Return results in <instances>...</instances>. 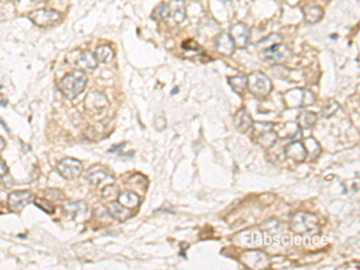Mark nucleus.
I'll return each mask as SVG.
<instances>
[{
  "mask_svg": "<svg viewBox=\"0 0 360 270\" xmlns=\"http://www.w3.org/2000/svg\"><path fill=\"white\" fill-rule=\"evenodd\" d=\"M257 48L263 59L273 64L282 63L291 57V50L282 44V39L279 34H270L269 36L261 40L257 44Z\"/></svg>",
  "mask_w": 360,
  "mask_h": 270,
  "instance_id": "f257e3e1",
  "label": "nucleus"
},
{
  "mask_svg": "<svg viewBox=\"0 0 360 270\" xmlns=\"http://www.w3.org/2000/svg\"><path fill=\"white\" fill-rule=\"evenodd\" d=\"M87 85V77L84 72L75 71L67 75L59 83V89L64 96L69 99H75L79 94L83 93Z\"/></svg>",
  "mask_w": 360,
  "mask_h": 270,
  "instance_id": "f03ea898",
  "label": "nucleus"
},
{
  "mask_svg": "<svg viewBox=\"0 0 360 270\" xmlns=\"http://www.w3.org/2000/svg\"><path fill=\"white\" fill-rule=\"evenodd\" d=\"M291 229L298 234H315L318 232V219L310 213H295L289 222Z\"/></svg>",
  "mask_w": 360,
  "mask_h": 270,
  "instance_id": "7ed1b4c3",
  "label": "nucleus"
},
{
  "mask_svg": "<svg viewBox=\"0 0 360 270\" xmlns=\"http://www.w3.org/2000/svg\"><path fill=\"white\" fill-rule=\"evenodd\" d=\"M233 241L242 247H258L263 246V245H272L273 238L268 234H263L260 231L248 229V231H243L235 234Z\"/></svg>",
  "mask_w": 360,
  "mask_h": 270,
  "instance_id": "20e7f679",
  "label": "nucleus"
},
{
  "mask_svg": "<svg viewBox=\"0 0 360 270\" xmlns=\"http://www.w3.org/2000/svg\"><path fill=\"white\" fill-rule=\"evenodd\" d=\"M248 89L256 97H266L273 89L272 81L263 72H254L248 77Z\"/></svg>",
  "mask_w": 360,
  "mask_h": 270,
  "instance_id": "39448f33",
  "label": "nucleus"
},
{
  "mask_svg": "<svg viewBox=\"0 0 360 270\" xmlns=\"http://www.w3.org/2000/svg\"><path fill=\"white\" fill-rule=\"evenodd\" d=\"M286 105L291 108L295 107H307L315 102V95L311 91L304 89H293L285 95Z\"/></svg>",
  "mask_w": 360,
  "mask_h": 270,
  "instance_id": "423d86ee",
  "label": "nucleus"
},
{
  "mask_svg": "<svg viewBox=\"0 0 360 270\" xmlns=\"http://www.w3.org/2000/svg\"><path fill=\"white\" fill-rule=\"evenodd\" d=\"M30 21L40 28H48L57 24L61 20V15L58 11L40 9L29 14Z\"/></svg>",
  "mask_w": 360,
  "mask_h": 270,
  "instance_id": "0eeeda50",
  "label": "nucleus"
},
{
  "mask_svg": "<svg viewBox=\"0 0 360 270\" xmlns=\"http://www.w3.org/2000/svg\"><path fill=\"white\" fill-rule=\"evenodd\" d=\"M57 168L60 176L66 180L76 179L77 177L81 176L83 170L81 162L72 158L63 159V160L58 164Z\"/></svg>",
  "mask_w": 360,
  "mask_h": 270,
  "instance_id": "6e6552de",
  "label": "nucleus"
},
{
  "mask_svg": "<svg viewBox=\"0 0 360 270\" xmlns=\"http://www.w3.org/2000/svg\"><path fill=\"white\" fill-rule=\"evenodd\" d=\"M242 260L251 269H266L269 265V257L260 250H248L242 254Z\"/></svg>",
  "mask_w": 360,
  "mask_h": 270,
  "instance_id": "1a4fd4ad",
  "label": "nucleus"
},
{
  "mask_svg": "<svg viewBox=\"0 0 360 270\" xmlns=\"http://www.w3.org/2000/svg\"><path fill=\"white\" fill-rule=\"evenodd\" d=\"M35 196L30 191H15L11 192L8 197V205L10 210L20 213L29 203H33Z\"/></svg>",
  "mask_w": 360,
  "mask_h": 270,
  "instance_id": "9d476101",
  "label": "nucleus"
},
{
  "mask_svg": "<svg viewBox=\"0 0 360 270\" xmlns=\"http://www.w3.org/2000/svg\"><path fill=\"white\" fill-rule=\"evenodd\" d=\"M229 36L234 42L235 48L245 50L250 44V29L245 26L244 23H236L230 28Z\"/></svg>",
  "mask_w": 360,
  "mask_h": 270,
  "instance_id": "9b49d317",
  "label": "nucleus"
},
{
  "mask_svg": "<svg viewBox=\"0 0 360 270\" xmlns=\"http://www.w3.org/2000/svg\"><path fill=\"white\" fill-rule=\"evenodd\" d=\"M63 209L70 219L73 221H82L88 215V204L83 201H66L63 205Z\"/></svg>",
  "mask_w": 360,
  "mask_h": 270,
  "instance_id": "f8f14e48",
  "label": "nucleus"
},
{
  "mask_svg": "<svg viewBox=\"0 0 360 270\" xmlns=\"http://www.w3.org/2000/svg\"><path fill=\"white\" fill-rule=\"evenodd\" d=\"M85 179H87L88 182L91 184V185L97 186V185H100L101 183L107 182V180L113 182V180H114V178H113L112 174H110L109 172L106 170V168H103L102 166L97 165V166H93V167H91L90 170L87 172Z\"/></svg>",
  "mask_w": 360,
  "mask_h": 270,
  "instance_id": "ddd939ff",
  "label": "nucleus"
},
{
  "mask_svg": "<svg viewBox=\"0 0 360 270\" xmlns=\"http://www.w3.org/2000/svg\"><path fill=\"white\" fill-rule=\"evenodd\" d=\"M97 63L98 61L96 59V55H95L93 52L83 51L81 52V54L77 57L75 65L79 71L87 72V71H93V70L96 69Z\"/></svg>",
  "mask_w": 360,
  "mask_h": 270,
  "instance_id": "4468645a",
  "label": "nucleus"
},
{
  "mask_svg": "<svg viewBox=\"0 0 360 270\" xmlns=\"http://www.w3.org/2000/svg\"><path fill=\"white\" fill-rule=\"evenodd\" d=\"M85 107L91 112H101L108 107V101L103 94L94 91L85 97Z\"/></svg>",
  "mask_w": 360,
  "mask_h": 270,
  "instance_id": "2eb2a0df",
  "label": "nucleus"
},
{
  "mask_svg": "<svg viewBox=\"0 0 360 270\" xmlns=\"http://www.w3.org/2000/svg\"><path fill=\"white\" fill-rule=\"evenodd\" d=\"M215 47L218 53H221L222 55H232L233 52L235 50V46L234 42H233L232 38L229 36V34L222 33L217 36L216 40H215Z\"/></svg>",
  "mask_w": 360,
  "mask_h": 270,
  "instance_id": "dca6fc26",
  "label": "nucleus"
},
{
  "mask_svg": "<svg viewBox=\"0 0 360 270\" xmlns=\"http://www.w3.org/2000/svg\"><path fill=\"white\" fill-rule=\"evenodd\" d=\"M234 125L236 130L240 131L242 133H246L252 128L254 120H252L251 115L249 114V112L245 108L236 112V114L234 115Z\"/></svg>",
  "mask_w": 360,
  "mask_h": 270,
  "instance_id": "f3484780",
  "label": "nucleus"
},
{
  "mask_svg": "<svg viewBox=\"0 0 360 270\" xmlns=\"http://www.w3.org/2000/svg\"><path fill=\"white\" fill-rule=\"evenodd\" d=\"M169 6V17L175 23H181L186 18V6L184 0H173Z\"/></svg>",
  "mask_w": 360,
  "mask_h": 270,
  "instance_id": "a211bd4d",
  "label": "nucleus"
},
{
  "mask_svg": "<svg viewBox=\"0 0 360 270\" xmlns=\"http://www.w3.org/2000/svg\"><path fill=\"white\" fill-rule=\"evenodd\" d=\"M287 158L292 159L295 162H303L306 159V150L304 148V144L300 142H293L288 144L285 149Z\"/></svg>",
  "mask_w": 360,
  "mask_h": 270,
  "instance_id": "6ab92c4d",
  "label": "nucleus"
},
{
  "mask_svg": "<svg viewBox=\"0 0 360 270\" xmlns=\"http://www.w3.org/2000/svg\"><path fill=\"white\" fill-rule=\"evenodd\" d=\"M107 211L109 213V215L113 217V219L119 220V221H125L130 219L132 216V213L128 208H125L124 205H122L119 202H110L107 207Z\"/></svg>",
  "mask_w": 360,
  "mask_h": 270,
  "instance_id": "aec40b11",
  "label": "nucleus"
},
{
  "mask_svg": "<svg viewBox=\"0 0 360 270\" xmlns=\"http://www.w3.org/2000/svg\"><path fill=\"white\" fill-rule=\"evenodd\" d=\"M304 18H305L306 23L309 24H315L323 18V15L324 12L319 6H313V5H307L303 9Z\"/></svg>",
  "mask_w": 360,
  "mask_h": 270,
  "instance_id": "412c9836",
  "label": "nucleus"
},
{
  "mask_svg": "<svg viewBox=\"0 0 360 270\" xmlns=\"http://www.w3.org/2000/svg\"><path fill=\"white\" fill-rule=\"evenodd\" d=\"M118 201L120 204L124 205V207L128 208V209H135V208H137L138 205L141 204L140 196L132 191H126L120 193Z\"/></svg>",
  "mask_w": 360,
  "mask_h": 270,
  "instance_id": "4be33fe9",
  "label": "nucleus"
},
{
  "mask_svg": "<svg viewBox=\"0 0 360 270\" xmlns=\"http://www.w3.org/2000/svg\"><path fill=\"white\" fill-rule=\"evenodd\" d=\"M301 133V127L298 124H294V122H287L284 126L281 127V130L279 131L278 137L286 138V140H294V138L299 137Z\"/></svg>",
  "mask_w": 360,
  "mask_h": 270,
  "instance_id": "5701e85b",
  "label": "nucleus"
},
{
  "mask_svg": "<svg viewBox=\"0 0 360 270\" xmlns=\"http://www.w3.org/2000/svg\"><path fill=\"white\" fill-rule=\"evenodd\" d=\"M228 83L234 93L242 95L248 89V77L245 75L234 76V77L228 78Z\"/></svg>",
  "mask_w": 360,
  "mask_h": 270,
  "instance_id": "b1692460",
  "label": "nucleus"
},
{
  "mask_svg": "<svg viewBox=\"0 0 360 270\" xmlns=\"http://www.w3.org/2000/svg\"><path fill=\"white\" fill-rule=\"evenodd\" d=\"M96 59L98 63L108 64L114 58V51L109 47V46H100L96 50Z\"/></svg>",
  "mask_w": 360,
  "mask_h": 270,
  "instance_id": "393cba45",
  "label": "nucleus"
},
{
  "mask_svg": "<svg viewBox=\"0 0 360 270\" xmlns=\"http://www.w3.org/2000/svg\"><path fill=\"white\" fill-rule=\"evenodd\" d=\"M317 121V115L312 112H307V110H303L299 115H298V125L300 127L307 128L312 127Z\"/></svg>",
  "mask_w": 360,
  "mask_h": 270,
  "instance_id": "a878e982",
  "label": "nucleus"
},
{
  "mask_svg": "<svg viewBox=\"0 0 360 270\" xmlns=\"http://www.w3.org/2000/svg\"><path fill=\"white\" fill-rule=\"evenodd\" d=\"M304 148L306 150V154L309 155L310 159H316L317 156L321 154V147L315 138H306L304 143Z\"/></svg>",
  "mask_w": 360,
  "mask_h": 270,
  "instance_id": "bb28decb",
  "label": "nucleus"
},
{
  "mask_svg": "<svg viewBox=\"0 0 360 270\" xmlns=\"http://www.w3.org/2000/svg\"><path fill=\"white\" fill-rule=\"evenodd\" d=\"M276 140H278V134L274 132L273 130L266 131V132L261 133L258 136V143L264 147V148H270L276 142Z\"/></svg>",
  "mask_w": 360,
  "mask_h": 270,
  "instance_id": "cd10ccee",
  "label": "nucleus"
},
{
  "mask_svg": "<svg viewBox=\"0 0 360 270\" xmlns=\"http://www.w3.org/2000/svg\"><path fill=\"white\" fill-rule=\"evenodd\" d=\"M167 17H169V6L168 4H164V3L160 4L152 14V18L158 21H162Z\"/></svg>",
  "mask_w": 360,
  "mask_h": 270,
  "instance_id": "c85d7f7f",
  "label": "nucleus"
},
{
  "mask_svg": "<svg viewBox=\"0 0 360 270\" xmlns=\"http://www.w3.org/2000/svg\"><path fill=\"white\" fill-rule=\"evenodd\" d=\"M33 203H35L36 207L40 208V209H41L42 211H45V213H47V214H53L54 213L53 204H52L49 201H47V199H45V198H35V199H34Z\"/></svg>",
  "mask_w": 360,
  "mask_h": 270,
  "instance_id": "c756f323",
  "label": "nucleus"
},
{
  "mask_svg": "<svg viewBox=\"0 0 360 270\" xmlns=\"http://www.w3.org/2000/svg\"><path fill=\"white\" fill-rule=\"evenodd\" d=\"M338 108H340V106H338V103L336 102V101L330 100L327 105L324 106V108H323L322 114L324 118H330V116H333L335 113L337 112Z\"/></svg>",
  "mask_w": 360,
  "mask_h": 270,
  "instance_id": "7c9ffc66",
  "label": "nucleus"
},
{
  "mask_svg": "<svg viewBox=\"0 0 360 270\" xmlns=\"http://www.w3.org/2000/svg\"><path fill=\"white\" fill-rule=\"evenodd\" d=\"M274 128V125L272 124V122H254V125H252V130H254L255 134H257V136H260L261 133L266 132V131H270L273 130Z\"/></svg>",
  "mask_w": 360,
  "mask_h": 270,
  "instance_id": "2f4dec72",
  "label": "nucleus"
},
{
  "mask_svg": "<svg viewBox=\"0 0 360 270\" xmlns=\"http://www.w3.org/2000/svg\"><path fill=\"white\" fill-rule=\"evenodd\" d=\"M102 197L106 199V201H113L118 197V189L114 185H108L103 189L102 191Z\"/></svg>",
  "mask_w": 360,
  "mask_h": 270,
  "instance_id": "473e14b6",
  "label": "nucleus"
},
{
  "mask_svg": "<svg viewBox=\"0 0 360 270\" xmlns=\"http://www.w3.org/2000/svg\"><path fill=\"white\" fill-rule=\"evenodd\" d=\"M181 46H183L184 50H186V51L198 52L199 50H201V47H199V45L197 44L196 41H193V40H191V39H190V40H186V41L184 42V44L181 45Z\"/></svg>",
  "mask_w": 360,
  "mask_h": 270,
  "instance_id": "72a5a7b5",
  "label": "nucleus"
},
{
  "mask_svg": "<svg viewBox=\"0 0 360 270\" xmlns=\"http://www.w3.org/2000/svg\"><path fill=\"white\" fill-rule=\"evenodd\" d=\"M8 173H9V168H8V166H6L5 161L3 160L2 158H0V177H5V176H8Z\"/></svg>",
  "mask_w": 360,
  "mask_h": 270,
  "instance_id": "f704fd0d",
  "label": "nucleus"
},
{
  "mask_svg": "<svg viewBox=\"0 0 360 270\" xmlns=\"http://www.w3.org/2000/svg\"><path fill=\"white\" fill-rule=\"evenodd\" d=\"M125 146V143H122V144H119V146H114V147H113V148H110L109 150H108V153H113V152H118V150H120V149H122L123 148V147H124Z\"/></svg>",
  "mask_w": 360,
  "mask_h": 270,
  "instance_id": "c9c22d12",
  "label": "nucleus"
},
{
  "mask_svg": "<svg viewBox=\"0 0 360 270\" xmlns=\"http://www.w3.org/2000/svg\"><path fill=\"white\" fill-rule=\"evenodd\" d=\"M4 148H5V142H4V140H3V138L0 137V152H3V150H4Z\"/></svg>",
  "mask_w": 360,
  "mask_h": 270,
  "instance_id": "e433bc0d",
  "label": "nucleus"
},
{
  "mask_svg": "<svg viewBox=\"0 0 360 270\" xmlns=\"http://www.w3.org/2000/svg\"><path fill=\"white\" fill-rule=\"evenodd\" d=\"M356 2H359V0H356Z\"/></svg>",
  "mask_w": 360,
  "mask_h": 270,
  "instance_id": "4c0bfd02",
  "label": "nucleus"
}]
</instances>
